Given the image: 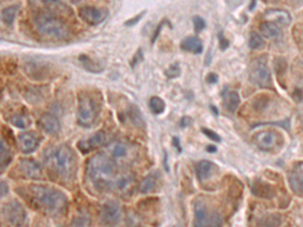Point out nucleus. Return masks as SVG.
Returning a JSON list of instances; mask_svg holds the SVG:
<instances>
[{"label":"nucleus","mask_w":303,"mask_h":227,"mask_svg":"<svg viewBox=\"0 0 303 227\" xmlns=\"http://www.w3.org/2000/svg\"><path fill=\"white\" fill-rule=\"evenodd\" d=\"M290 184L294 192L303 196V163L295 165L291 171Z\"/></svg>","instance_id":"obj_20"},{"label":"nucleus","mask_w":303,"mask_h":227,"mask_svg":"<svg viewBox=\"0 0 303 227\" xmlns=\"http://www.w3.org/2000/svg\"><path fill=\"white\" fill-rule=\"evenodd\" d=\"M275 70L278 73V75H283L285 70L287 69V63L283 58H277L274 62Z\"/></svg>","instance_id":"obj_37"},{"label":"nucleus","mask_w":303,"mask_h":227,"mask_svg":"<svg viewBox=\"0 0 303 227\" xmlns=\"http://www.w3.org/2000/svg\"><path fill=\"white\" fill-rule=\"evenodd\" d=\"M19 169L26 178L41 180L43 177V169L41 165L33 158L19 160Z\"/></svg>","instance_id":"obj_12"},{"label":"nucleus","mask_w":303,"mask_h":227,"mask_svg":"<svg viewBox=\"0 0 303 227\" xmlns=\"http://www.w3.org/2000/svg\"><path fill=\"white\" fill-rule=\"evenodd\" d=\"M157 182H158V174L155 172L151 173L142 181L138 187V191L143 194H148L156 188Z\"/></svg>","instance_id":"obj_27"},{"label":"nucleus","mask_w":303,"mask_h":227,"mask_svg":"<svg viewBox=\"0 0 303 227\" xmlns=\"http://www.w3.org/2000/svg\"><path fill=\"white\" fill-rule=\"evenodd\" d=\"M101 222L106 226H113L118 224L122 218V208L119 203L108 201L103 204L100 211Z\"/></svg>","instance_id":"obj_11"},{"label":"nucleus","mask_w":303,"mask_h":227,"mask_svg":"<svg viewBox=\"0 0 303 227\" xmlns=\"http://www.w3.org/2000/svg\"><path fill=\"white\" fill-rule=\"evenodd\" d=\"M8 193V185L6 182L2 181L1 182V187H0V194H1V197H4L6 196Z\"/></svg>","instance_id":"obj_48"},{"label":"nucleus","mask_w":303,"mask_h":227,"mask_svg":"<svg viewBox=\"0 0 303 227\" xmlns=\"http://www.w3.org/2000/svg\"><path fill=\"white\" fill-rule=\"evenodd\" d=\"M269 105V97L266 95H260L254 100V108L257 110H263Z\"/></svg>","instance_id":"obj_35"},{"label":"nucleus","mask_w":303,"mask_h":227,"mask_svg":"<svg viewBox=\"0 0 303 227\" xmlns=\"http://www.w3.org/2000/svg\"><path fill=\"white\" fill-rule=\"evenodd\" d=\"M78 15L88 26L95 27L102 24L108 17L109 11L105 7L84 5L78 9Z\"/></svg>","instance_id":"obj_10"},{"label":"nucleus","mask_w":303,"mask_h":227,"mask_svg":"<svg viewBox=\"0 0 303 227\" xmlns=\"http://www.w3.org/2000/svg\"><path fill=\"white\" fill-rule=\"evenodd\" d=\"M100 112V103L90 92L82 91L78 95V124L82 127L92 126Z\"/></svg>","instance_id":"obj_5"},{"label":"nucleus","mask_w":303,"mask_h":227,"mask_svg":"<svg viewBox=\"0 0 303 227\" xmlns=\"http://www.w3.org/2000/svg\"><path fill=\"white\" fill-rule=\"evenodd\" d=\"M249 78L252 84L259 86L261 88L272 87L271 72L267 65V58L264 56L257 58L250 68Z\"/></svg>","instance_id":"obj_7"},{"label":"nucleus","mask_w":303,"mask_h":227,"mask_svg":"<svg viewBox=\"0 0 303 227\" xmlns=\"http://www.w3.org/2000/svg\"><path fill=\"white\" fill-rule=\"evenodd\" d=\"M2 214L11 227H22L27 222V211L17 201H11L4 205Z\"/></svg>","instance_id":"obj_9"},{"label":"nucleus","mask_w":303,"mask_h":227,"mask_svg":"<svg viewBox=\"0 0 303 227\" xmlns=\"http://www.w3.org/2000/svg\"><path fill=\"white\" fill-rule=\"evenodd\" d=\"M265 226L267 227H276L281 223L280 216L279 215H271L268 218L265 219Z\"/></svg>","instance_id":"obj_42"},{"label":"nucleus","mask_w":303,"mask_h":227,"mask_svg":"<svg viewBox=\"0 0 303 227\" xmlns=\"http://www.w3.org/2000/svg\"><path fill=\"white\" fill-rule=\"evenodd\" d=\"M39 125L45 133L50 135L58 134L61 129L58 117L53 114H43L39 119Z\"/></svg>","instance_id":"obj_16"},{"label":"nucleus","mask_w":303,"mask_h":227,"mask_svg":"<svg viewBox=\"0 0 303 227\" xmlns=\"http://www.w3.org/2000/svg\"><path fill=\"white\" fill-rule=\"evenodd\" d=\"M17 141H18L19 150L21 152L32 153L39 148L41 139L36 132L26 131L18 135Z\"/></svg>","instance_id":"obj_13"},{"label":"nucleus","mask_w":303,"mask_h":227,"mask_svg":"<svg viewBox=\"0 0 303 227\" xmlns=\"http://www.w3.org/2000/svg\"><path fill=\"white\" fill-rule=\"evenodd\" d=\"M45 166L64 181L73 180L77 170L76 156L73 150L67 145H60L49 149L43 153Z\"/></svg>","instance_id":"obj_1"},{"label":"nucleus","mask_w":303,"mask_h":227,"mask_svg":"<svg viewBox=\"0 0 303 227\" xmlns=\"http://www.w3.org/2000/svg\"><path fill=\"white\" fill-rule=\"evenodd\" d=\"M211 214L203 201H197L194 204V227H208Z\"/></svg>","instance_id":"obj_17"},{"label":"nucleus","mask_w":303,"mask_h":227,"mask_svg":"<svg viewBox=\"0 0 303 227\" xmlns=\"http://www.w3.org/2000/svg\"><path fill=\"white\" fill-rule=\"evenodd\" d=\"M219 43H220V49L221 50H226L228 48V46H229V41L223 37L222 34L219 35Z\"/></svg>","instance_id":"obj_45"},{"label":"nucleus","mask_w":303,"mask_h":227,"mask_svg":"<svg viewBox=\"0 0 303 227\" xmlns=\"http://www.w3.org/2000/svg\"><path fill=\"white\" fill-rule=\"evenodd\" d=\"M75 227H87L89 224V218L85 216H79L74 221Z\"/></svg>","instance_id":"obj_44"},{"label":"nucleus","mask_w":303,"mask_h":227,"mask_svg":"<svg viewBox=\"0 0 303 227\" xmlns=\"http://www.w3.org/2000/svg\"><path fill=\"white\" fill-rule=\"evenodd\" d=\"M48 87L45 86H33L29 87L25 91V99L29 101L30 103H40L43 101L49 93V90H46Z\"/></svg>","instance_id":"obj_18"},{"label":"nucleus","mask_w":303,"mask_h":227,"mask_svg":"<svg viewBox=\"0 0 303 227\" xmlns=\"http://www.w3.org/2000/svg\"><path fill=\"white\" fill-rule=\"evenodd\" d=\"M252 192L256 196L265 199H271L275 196V190L272 188V186L261 181L255 182V184L252 187Z\"/></svg>","instance_id":"obj_25"},{"label":"nucleus","mask_w":303,"mask_h":227,"mask_svg":"<svg viewBox=\"0 0 303 227\" xmlns=\"http://www.w3.org/2000/svg\"><path fill=\"white\" fill-rule=\"evenodd\" d=\"M173 145L174 147L178 150L179 152L182 151V148H181V146H180V141H179L178 138H173Z\"/></svg>","instance_id":"obj_49"},{"label":"nucleus","mask_w":303,"mask_h":227,"mask_svg":"<svg viewBox=\"0 0 303 227\" xmlns=\"http://www.w3.org/2000/svg\"><path fill=\"white\" fill-rule=\"evenodd\" d=\"M214 168H215V165L211 161L203 160V161H200L199 163H197L195 171H196V176H197L198 180L202 182V181L208 179L214 172Z\"/></svg>","instance_id":"obj_23"},{"label":"nucleus","mask_w":303,"mask_h":227,"mask_svg":"<svg viewBox=\"0 0 303 227\" xmlns=\"http://www.w3.org/2000/svg\"><path fill=\"white\" fill-rule=\"evenodd\" d=\"M29 197L37 208L52 216H60L67 211L68 198L60 190L43 185L29 187Z\"/></svg>","instance_id":"obj_2"},{"label":"nucleus","mask_w":303,"mask_h":227,"mask_svg":"<svg viewBox=\"0 0 303 227\" xmlns=\"http://www.w3.org/2000/svg\"><path fill=\"white\" fill-rule=\"evenodd\" d=\"M192 21H193V26H194V31L196 33H200L201 31H203L206 28V22L201 16H194Z\"/></svg>","instance_id":"obj_38"},{"label":"nucleus","mask_w":303,"mask_h":227,"mask_svg":"<svg viewBox=\"0 0 303 227\" xmlns=\"http://www.w3.org/2000/svg\"><path fill=\"white\" fill-rule=\"evenodd\" d=\"M166 24H170L169 20H168V19H163V20L156 27V29H155V31H154V33H153L152 38H151L152 43H155V42H156V40L158 39L159 36H160V34H161V31H162L164 25H166Z\"/></svg>","instance_id":"obj_40"},{"label":"nucleus","mask_w":303,"mask_h":227,"mask_svg":"<svg viewBox=\"0 0 303 227\" xmlns=\"http://www.w3.org/2000/svg\"><path fill=\"white\" fill-rule=\"evenodd\" d=\"M22 71L35 81H46L56 74L53 66L38 58H27L22 62Z\"/></svg>","instance_id":"obj_6"},{"label":"nucleus","mask_w":303,"mask_h":227,"mask_svg":"<svg viewBox=\"0 0 303 227\" xmlns=\"http://www.w3.org/2000/svg\"><path fill=\"white\" fill-rule=\"evenodd\" d=\"M191 123H192V119L190 117H188V116H184L180 120V126L181 127H187V126L191 125Z\"/></svg>","instance_id":"obj_46"},{"label":"nucleus","mask_w":303,"mask_h":227,"mask_svg":"<svg viewBox=\"0 0 303 227\" xmlns=\"http://www.w3.org/2000/svg\"><path fill=\"white\" fill-rule=\"evenodd\" d=\"M107 142V137L105 134V132L103 130H99L97 132H95L88 141L82 140L79 141L77 147L79 149V151H81L82 153H88L92 150L98 149L103 147Z\"/></svg>","instance_id":"obj_14"},{"label":"nucleus","mask_w":303,"mask_h":227,"mask_svg":"<svg viewBox=\"0 0 303 227\" xmlns=\"http://www.w3.org/2000/svg\"><path fill=\"white\" fill-rule=\"evenodd\" d=\"M201 131H202V133H203L204 135H206L209 140H212V141H214V142H217V143H220V142H221L220 137L217 134V132H215L214 130H212V129H209V128H202Z\"/></svg>","instance_id":"obj_43"},{"label":"nucleus","mask_w":303,"mask_h":227,"mask_svg":"<svg viewBox=\"0 0 303 227\" xmlns=\"http://www.w3.org/2000/svg\"><path fill=\"white\" fill-rule=\"evenodd\" d=\"M132 181H133V178L130 176V175H124L120 178H116L115 182H114V186L118 191H121V192H127L128 190H130L131 187V184H132Z\"/></svg>","instance_id":"obj_32"},{"label":"nucleus","mask_w":303,"mask_h":227,"mask_svg":"<svg viewBox=\"0 0 303 227\" xmlns=\"http://www.w3.org/2000/svg\"><path fill=\"white\" fill-rule=\"evenodd\" d=\"M165 75L168 79H175L178 78L179 76L181 75V68L179 66L178 63H174L172 64L166 71H165Z\"/></svg>","instance_id":"obj_36"},{"label":"nucleus","mask_w":303,"mask_h":227,"mask_svg":"<svg viewBox=\"0 0 303 227\" xmlns=\"http://www.w3.org/2000/svg\"><path fill=\"white\" fill-rule=\"evenodd\" d=\"M260 31L263 36L268 38H278L281 36L280 28L269 21H264L261 24Z\"/></svg>","instance_id":"obj_26"},{"label":"nucleus","mask_w":303,"mask_h":227,"mask_svg":"<svg viewBox=\"0 0 303 227\" xmlns=\"http://www.w3.org/2000/svg\"><path fill=\"white\" fill-rule=\"evenodd\" d=\"M206 81L209 83V84H216L218 81V76L216 73H209L207 77H206Z\"/></svg>","instance_id":"obj_47"},{"label":"nucleus","mask_w":303,"mask_h":227,"mask_svg":"<svg viewBox=\"0 0 303 227\" xmlns=\"http://www.w3.org/2000/svg\"><path fill=\"white\" fill-rule=\"evenodd\" d=\"M143 61H144V52H143V49L139 48L130 61V67L134 68L138 63H141Z\"/></svg>","instance_id":"obj_39"},{"label":"nucleus","mask_w":303,"mask_h":227,"mask_svg":"<svg viewBox=\"0 0 303 227\" xmlns=\"http://www.w3.org/2000/svg\"><path fill=\"white\" fill-rule=\"evenodd\" d=\"M0 162H1V171L3 172L4 169L11 163L12 160V152L8 148L6 142L2 139L0 142Z\"/></svg>","instance_id":"obj_29"},{"label":"nucleus","mask_w":303,"mask_h":227,"mask_svg":"<svg viewBox=\"0 0 303 227\" xmlns=\"http://www.w3.org/2000/svg\"><path fill=\"white\" fill-rule=\"evenodd\" d=\"M78 61L86 71L92 74H100L104 71V66L99 61L90 58L85 54H81L78 57Z\"/></svg>","instance_id":"obj_21"},{"label":"nucleus","mask_w":303,"mask_h":227,"mask_svg":"<svg viewBox=\"0 0 303 227\" xmlns=\"http://www.w3.org/2000/svg\"><path fill=\"white\" fill-rule=\"evenodd\" d=\"M253 142L263 151H274L283 145L282 135L275 130H262L254 134Z\"/></svg>","instance_id":"obj_8"},{"label":"nucleus","mask_w":303,"mask_h":227,"mask_svg":"<svg viewBox=\"0 0 303 227\" xmlns=\"http://www.w3.org/2000/svg\"><path fill=\"white\" fill-rule=\"evenodd\" d=\"M180 49L184 52L198 55L203 52V43L200 38L191 36V37L183 38L181 40Z\"/></svg>","instance_id":"obj_19"},{"label":"nucleus","mask_w":303,"mask_h":227,"mask_svg":"<svg viewBox=\"0 0 303 227\" xmlns=\"http://www.w3.org/2000/svg\"><path fill=\"white\" fill-rule=\"evenodd\" d=\"M222 95L224 108L229 112H235L241 103V97L239 93L236 91H224Z\"/></svg>","instance_id":"obj_22"},{"label":"nucleus","mask_w":303,"mask_h":227,"mask_svg":"<svg viewBox=\"0 0 303 227\" xmlns=\"http://www.w3.org/2000/svg\"><path fill=\"white\" fill-rule=\"evenodd\" d=\"M109 149H110V153H111V158L115 160V161L123 160V158L127 157L130 153V147L122 142L113 143L109 147Z\"/></svg>","instance_id":"obj_24"},{"label":"nucleus","mask_w":303,"mask_h":227,"mask_svg":"<svg viewBox=\"0 0 303 227\" xmlns=\"http://www.w3.org/2000/svg\"><path fill=\"white\" fill-rule=\"evenodd\" d=\"M33 25L43 38L64 40L71 36V29L62 16L46 10H37L32 17Z\"/></svg>","instance_id":"obj_4"},{"label":"nucleus","mask_w":303,"mask_h":227,"mask_svg":"<svg viewBox=\"0 0 303 227\" xmlns=\"http://www.w3.org/2000/svg\"><path fill=\"white\" fill-rule=\"evenodd\" d=\"M149 106H150V109L151 111L154 114H163L166 109V104L164 102V100L158 96H153L151 99H150V102H149Z\"/></svg>","instance_id":"obj_31"},{"label":"nucleus","mask_w":303,"mask_h":227,"mask_svg":"<svg viewBox=\"0 0 303 227\" xmlns=\"http://www.w3.org/2000/svg\"><path fill=\"white\" fill-rule=\"evenodd\" d=\"M212 110H213V111H214V112H215V111H216V114H218V111H217V108H216V107H214V106H212Z\"/></svg>","instance_id":"obj_51"},{"label":"nucleus","mask_w":303,"mask_h":227,"mask_svg":"<svg viewBox=\"0 0 303 227\" xmlns=\"http://www.w3.org/2000/svg\"><path fill=\"white\" fill-rule=\"evenodd\" d=\"M86 174L95 189L99 191L113 187L116 180L114 162L103 152L94 154L88 160Z\"/></svg>","instance_id":"obj_3"},{"label":"nucleus","mask_w":303,"mask_h":227,"mask_svg":"<svg viewBox=\"0 0 303 227\" xmlns=\"http://www.w3.org/2000/svg\"><path fill=\"white\" fill-rule=\"evenodd\" d=\"M10 123H12L17 128L26 129V128H28L30 126L31 121H30L28 116H26L24 114H14V115H12L10 117Z\"/></svg>","instance_id":"obj_33"},{"label":"nucleus","mask_w":303,"mask_h":227,"mask_svg":"<svg viewBox=\"0 0 303 227\" xmlns=\"http://www.w3.org/2000/svg\"><path fill=\"white\" fill-rule=\"evenodd\" d=\"M206 150H207V151H211V152H215V151H217V148L214 147V146H208Z\"/></svg>","instance_id":"obj_50"},{"label":"nucleus","mask_w":303,"mask_h":227,"mask_svg":"<svg viewBox=\"0 0 303 227\" xmlns=\"http://www.w3.org/2000/svg\"><path fill=\"white\" fill-rule=\"evenodd\" d=\"M18 8H19L18 4L10 5L8 7L3 8L1 10V20H2V22H4L8 27L12 26V24L14 22L16 13L18 11Z\"/></svg>","instance_id":"obj_28"},{"label":"nucleus","mask_w":303,"mask_h":227,"mask_svg":"<svg viewBox=\"0 0 303 227\" xmlns=\"http://www.w3.org/2000/svg\"><path fill=\"white\" fill-rule=\"evenodd\" d=\"M128 115L130 117V121L135 127H138V128L145 127V119L137 106L131 105L128 109Z\"/></svg>","instance_id":"obj_30"},{"label":"nucleus","mask_w":303,"mask_h":227,"mask_svg":"<svg viewBox=\"0 0 303 227\" xmlns=\"http://www.w3.org/2000/svg\"><path fill=\"white\" fill-rule=\"evenodd\" d=\"M263 44H264V41L260 35L257 33H252L249 38V47L252 50H258Z\"/></svg>","instance_id":"obj_34"},{"label":"nucleus","mask_w":303,"mask_h":227,"mask_svg":"<svg viewBox=\"0 0 303 227\" xmlns=\"http://www.w3.org/2000/svg\"><path fill=\"white\" fill-rule=\"evenodd\" d=\"M146 13H147L146 10L139 12V13L136 14L135 16L131 17L129 20H127V21L125 22V26H126V27H134V26H136V25L141 21V19L144 17V15H145Z\"/></svg>","instance_id":"obj_41"},{"label":"nucleus","mask_w":303,"mask_h":227,"mask_svg":"<svg viewBox=\"0 0 303 227\" xmlns=\"http://www.w3.org/2000/svg\"><path fill=\"white\" fill-rule=\"evenodd\" d=\"M264 18L266 21L272 22L279 27H287L291 22V15L288 11L278 8L268 9L264 13Z\"/></svg>","instance_id":"obj_15"}]
</instances>
